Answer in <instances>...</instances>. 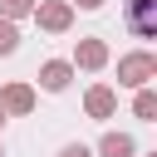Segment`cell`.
I'll return each mask as SVG.
<instances>
[{
    "instance_id": "6da1fadb",
    "label": "cell",
    "mask_w": 157,
    "mask_h": 157,
    "mask_svg": "<svg viewBox=\"0 0 157 157\" xmlns=\"http://www.w3.org/2000/svg\"><path fill=\"white\" fill-rule=\"evenodd\" d=\"M152 78H157V54L132 49V54L118 59V88H147Z\"/></svg>"
},
{
    "instance_id": "7a4b0ae2",
    "label": "cell",
    "mask_w": 157,
    "mask_h": 157,
    "mask_svg": "<svg viewBox=\"0 0 157 157\" xmlns=\"http://www.w3.org/2000/svg\"><path fill=\"white\" fill-rule=\"evenodd\" d=\"M34 25L44 34H64L74 25V0H34Z\"/></svg>"
},
{
    "instance_id": "3957f363",
    "label": "cell",
    "mask_w": 157,
    "mask_h": 157,
    "mask_svg": "<svg viewBox=\"0 0 157 157\" xmlns=\"http://www.w3.org/2000/svg\"><path fill=\"white\" fill-rule=\"evenodd\" d=\"M0 113H5V118H25V113H34V83H25V78L5 83V88H0Z\"/></svg>"
},
{
    "instance_id": "277c9868",
    "label": "cell",
    "mask_w": 157,
    "mask_h": 157,
    "mask_svg": "<svg viewBox=\"0 0 157 157\" xmlns=\"http://www.w3.org/2000/svg\"><path fill=\"white\" fill-rule=\"evenodd\" d=\"M152 10H157V0H128V15H123L128 29L142 34V39H157V15Z\"/></svg>"
},
{
    "instance_id": "5b68a950",
    "label": "cell",
    "mask_w": 157,
    "mask_h": 157,
    "mask_svg": "<svg viewBox=\"0 0 157 157\" xmlns=\"http://www.w3.org/2000/svg\"><path fill=\"white\" fill-rule=\"evenodd\" d=\"M83 113H88L93 123H103V118H113V113H118V93H113L108 83H93V88L83 93Z\"/></svg>"
},
{
    "instance_id": "8992f818",
    "label": "cell",
    "mask_w": 157,
    "mask_h": 157,
    "mask_svg": "<svg viewBox=\"0 0 157 157\" xmlns=\"http://www.w3.org/2000/svg\"><path fill=\"white\" fill-rule=\"evenodd\" d=\"M69 64H74V69H88V74H98V69L108 64V44H103V39H78Z\"/></svg>"
},
{
    "instance_id": "52a82bcc",
    "label": "cell",
    "mask_w": 157,
    "mask_h": 157,
    "mask_svg": "<svg viewBox=\"0 0 157 157\" xmlns=\"http://www.w3.org/2000/svg\"><path fill=\"white\" fill-rule=\"evenodd\" d=\"M69 78H74V64H69V59H44V64H39V88H44V93H64Z\"/></svg>"
},
{
    "instance_id": "ba28073f",
    "label": "cell",
    "mask_w": 157,
    "mask_h": 157,
    "mask_svg": "<svg viewBox=\"0 0 157 157\" xmlns=\"http://www.w3.org/2000/svg\"><path fill=\"white\" fill-rule=\"evenodd\" d=\"M98 157H137V142L128 132H103L98 137Z\"/></svg>"
},
{
    "instance_id": "9c48e42d",
    "label": "cell",
    "mask_w": 157,
    "mask_h": 157,
    "mask_svg": "<svg viewBox=\"0 0 157 157\" xmlns=\"http://www.w3.org/2000/svg\"><path fill=\"white\" fill-rule=\"evenodd\" d=\"M132 113H137L142 123H152V118H157V93H152V88H137V98H132Z\"/></svg>"
},
{
    "instance_id": "30bf717a",
    "label": "cell",
    "mask_w": 157,
    "mask_h": 157,
    "mask_svg": "<svg viewBox=\"0 0 157 157\" xmlns=\"http://www.w3.org/2000/svg\"><path fill=\"white\" fill-rule=\"evenodd\" d=\"M15 49H20V29H15V20L0 15V54H15Z\"/></svg>"
},
{
    "instance_id": "8fae6325",
    "label": "cell",
    "mask_w": 157,
    "mask_h": 157,
    "mask_svg": "<svg viewBox=\"0 0 157 157\" xmlns=\"http://www.w3.org/2000/svg\"><path fill=\"white\" fill-rule=\"evenodd\" d=\"M0 15L5 20H25V15H34V0H0Z\"/></svg>"
},
{
    "instance_id": "7c38bea8",
    "label": "cell",
    "mask_w": 157,
    "mask_h": 157,
    "mask_svg": "<svg viewBox=\"0 0 157 157\" xmlns=\"http://www.w3.org/2000/svg\"><path fill=\"white\" fill-rule=\"evenodd\" d=\"M59 157H93V147H83V142H69V147H64Z\"/></svg>"
},
{
    "instance_id": "4fadbf2b",
    "label": "cell",
    "mask_w": 157,
    "mask_h": 157,
    "mask_svg": "<svg viewBox=\"0 0 157 157\" xmlns=\"http://www.w3.org/2000/svg\"><path fill=\"white\" fill-rule=\"evenodd\" d=\"M98 5H103V0H78V10H98Z\"/></svg>"
},
{
    "instance_id": "5bb4252c",
    "label": "cell",
    "mask_w": 157,
    "mask_h": 157,
    "mask_svg": "<svg viewBox=\"0 0 157 157\" xmlns=\"http://www.w3.org/2000/svg\"><path fill=\"white\" fill-rule=\"evenodd\" d=\"M0 128H5V113H0Z\"/></svg>"
},
{
    "instance_id": "9a60e30c",
    "label": "cell",
    "mask_w": 157,
    "mask_h": 157,
    "mask_svg": "<svg viewBox=\"0 0 157 157\" xmlns=\"http://www.w3.org/2000/svg\"><path fill=\"white\" fill-rule=\"evenodd\" d=\"M147 157H157V152H147Z\"/></svg>"
},
{
    "instance_id": "2e32d148",
    "label": "cell",
    "mask_w": 157,
    "mask_h": 157,
    "mask_svg": "<svg viewBox=\"0 0 157 157\" xmlns=\"http://www.w3.org/2000/svg\"><path fill=\"white\" fill-rule=\"evenodd\" d=\"M0 157H5V152H0Z\"/></svg>"
}]
</instances>
